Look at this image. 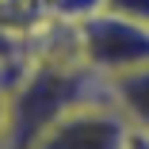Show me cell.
Here are the masks:
<instances>
[{
	"mask_svg": "<svg viewBox=\"0 0 149 149\" xmlns=\"http://www.w3.org/2000/svg\"><path fill=\"white\" fill-rule=\"evenodd\" d=\"M107 80L88 69L80 57L65 61H42L23 77V84L12 92V111H8V141L12 145H38L46 126L61 111L80 103L84 96L103 92Z\"/></svg>",
	"mask_w": 149,
	"mask_h": 149,
	"instance_id": "6da1fadb",
	"label": "cell"
},
{
	"mask_svg": "<svg viewBox=\"0 0 149 149\" xmlns=\"http://www.w3.org/2000/svg\"><path fill=\"white\" fill-rule=\"evenodd\" d=\"M73 50L100 77L149 61V19L118 8H92L73 19Z\"/></svg>",
	"mask_w": 149,
	"mask_h": 149,
	"instance_id": "7a4b0ae2",
	"label": "cell"
},
{
	"mask_svg": "<svg viewBox=\"0 0 149 149\" xmlns=\"http://www.w3.org/2000/svg\"><path fill=\"white\" fill-rule=\"evenodd\" d=\"M134 141H138L134 126L115 107L107 88L96 96H84L69 111H61L38 138V145H46V149H118V145H134Z\"/></svg>",
	"mask_w": 149,
	"mask_h": 149,
	"instance_id": "3957f363",
	"label": "cell"
},
{
	"mask_svg": "<svg viewBox=\"0 0 149 149\" xmlns=\"http://www.w3.org/2000/svg\"><path fill=\"white\" fill-rule=\"evenodd\" d=\"M103 80H107V96L115 100V107L134 126V138L149 141V61L123 69V73H111Z\"/></svg>",
	"mask_w": 149,
	"mask_h": 149,
	"instance_id": "277c9868",
	"label": "cell"
},
{
	"mask_svg": "<svg viewBox=\"0 0 149 149\" xmlns=\"http://www.w3.org/2000/svg\"><path fill=\"white\" fill-rule=\"evenodd\" d=\"M8 111H12V92L0 88V141H8Z\"/></svg>",
	"mask_w": 149,
	"mask_h": 149,
	"instance_id": "5b68a950",
	"label": "cell"
}]
</instances>
